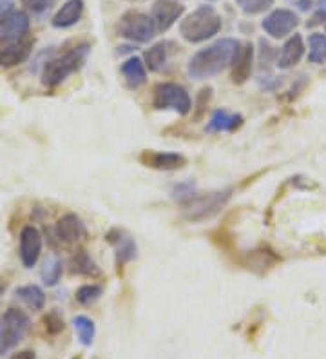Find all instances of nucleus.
<instances>
[{
  "mask_svg": "<svg viewBox=\"0 0 326 359\" xmlns=\"http://www.w3.org/2000/svg\"><path fill=\"white\" fill-rule=\"evenodd\" d=\"M13 6H15L13 0H0V15L9 11V9H13Z\"/></svg>",
  "mask_w": 326,
  "mask_h": 359,
  "instance_id": "obj_33",
  "label": "nucleus"
},
{
  "mask_svg": "<svg viewBox=\"0 0 326 359\" xmlns=\"http://www.w3.org/2000/svg\"><path fill=\"white\" fill-rule=\"evenodd\" d=\"M142 163L158 171H178L187 165V158L179 153H161V151H144L140 156Z\"/></svg>",
  "mask_w": 326,
  "mask_h": 359,
  "instance_id": "obj_13",
  "label": "nucleus"
},
{
  "mask_svg": "<svg viewBox=\"0 0 326 359\" xmlns=\"http://www.w3.org/2000/svg\"><path fill=\"white\" fill-rule=\"evenodd\" d=\"M55 232L60 241H65V243H73V241L83 240L87 236V229L83 225L82 219L76 215L69 212V215L62 216L57 222V227H55Z\"/></svg>",
  "mask_w": 326,
  "mask_h": 359,
  "instance_id": "obj_16",
  "label": "nucleus"
},
{
  "mask_svg": "<svg viewBox=\"0 0 326 359\" xmlns=\"http://www.w3.org/2000/svg\"><path fill=\"white\" fill-rule=\"evenodd\" d=\"M308 60L312 64H326V35L313 33L308 36Z\"/></svg>",
  "mask_w": 326,
  "mask_h": 359,
  "instance_id": "obj_25",
  "label": "nucleus"
},
{
  "mask_svg": "<svg viewBox=\"0 0 326 359\" xmlns=\"http://www.w3.org/2000/svg\"><path fill=\"white\" fill-rule=\"evenodd\" d=\"M107 241L116 250V265L118 269H122L123 265L136 258V243L135 240L127 234V232L120 231V229H113L107 234Z\"/></svg>",
  "mask_w": 326,
  "mask_h": 359,
  "instance_id": "obj_15",
  "label": "nucleus"
},
{
  "mask_svg": "<svg viewBox=\"0 0 326 359\" xmlns=\"http://www.w3.org/2000/svg\"><path fill=\"white\" fill-rule=\"evenodd\" d=\"M120 71H122L123 79H125L127 86H129L130 89L142 88V86L147 82V67H145V64L142 62V58H129V60L123 62Z\"/></svg>",
  "mask_w": 326,
  "mask_h": 359,
  "instance_id": "obj_20",
  "label": "nucleus"
},
{
  "mask_svg": "<svg viewBox=\"0 0 326 359\" xmlns=\"http://www.w3.org/2000/svg\"><path fill=\"white\" fill-rule=\"evenodd\" d=\"M91 46L80 44L76 48L65 51L64 55L57 58H51L46 62V66L42 69V83L46 88H57L58 83L64 82L67 76L80 69L86 64L87 57H89Z\"/></svg>",
  "mask_w": 326,
  "mask_h": 359,
  "instance_id": "obj_3",
  "label": "nucleus"
},
{
  "mask_svg": "<svg viewBox=\"0 0 326 359\" xmlns=\"http://www.w3.org/2000/svg\"><path fill=\"white\" fill-rule=\"evenodd\" d=\"M243 126V116L226 109H217L207 123L209 133H232Z\"/></svg>",
  "mask_w": 326,
  "mask_h": 359,
  "instance_id": "obj_19",
  "label": "nucleus"
},
{
  "mask_svg": "<svg viewBox=\"0 0 326 359\" xmlns=\"http://www.w3.org/2000/svg\"><path fill=\"white\" fill-rule=\"evenodd\" d=\"M15 296L31 311H42L46 307V294L39 285H24L15 290Z\"/></svg>",
  "mask_w": 326,
  "mask_h": 359,
  "instance_id": "obj_21",
  "label": "nucleus"
},
{
  "mask_svg": "<svg viewBox=\"0 0 326 359\" xmlns=\"http://www.w3.org/2000/svg\"><path fill=\"white\" fill-rule=\"evenodd\" d=\"M129 2H140V0H129Z\"/></svg>",
  "mask_w": 326,
  "mask_h": 359,
  "instance_id": "obj_36",
  "label": "nucleus"
},
{
  "mask_svg": "<svg viewBox=\"0 0 326 359\" xmlns=\"http://www.w3.org/2000/svg\"><path fill=\"white\" fill-rule=\"evenodd\" d=\"M231 196L232 189L209 194H192L187 200H183V216L189 222H205V219L214 218L229 203Z\"/></svg>",
  "mask_w": 326,
  "mask_h": 359,
  "instance_id": "obj_4",
  "label": "nucleus"
},
{
  "mask_svg": "<svg viewBox=\"0 0 326 359\" xmlns=\"http://www.w3.org/2000/svg\"><path fill=\"white\" fill-rule=\"evenodd\" d=\"M210 100H212V88H203L198 97H196V105L192 107V122H200L207 114V107H209Z\"/></svg>",
  "mask_w": 326,
  "mask_h": 359,
  "instance_id": "obj_28",
  "label": "nucleus"
},
{
  "mask_svg": "<svg viewBox=\"0 0 326 359\" xmlns=\"http://www.w3.org/2000/svg\"><path fill=\"white\" fill-rule=\"evenodd\" d=\"M20 259L26 269H33L36 265L42 252V234L36 227L33 225H26L20 232Z\"/></svg>",
  "mask_w": 326,
  "mask_h": 359,
  "instance_id": "obj_11",
  "label": "nucleus"
},
{
  "mask_svg": "<svg viewBox=\"0 0 326 359\" xmlns=\"http://www.w3.org/2000/svg\"><path fill=\"white\" fill-rule=\"evenodd\" d=\"M31 329L29 316L20 309H9L0 318V355L8 354L27 336Z\"/></svg>",
  "mask_w": 326,
  "mask_h": 359,
  "instance_id": "obj_6",
  "label": "nucleus"
},
{
  "mask_svg": "<svg viewBox=\"0 0 326 359\" xmlns=\"http://www.w3.org/2000/svg\"><path fill=\"white\" fill-rule=\"evenodd\" d=\"M219 29H222V17L212 6L207 4L194 9L179 24V35L191 44H200V42L212 39L219 33Z\"/></svg>",
  "mask_w": 326,
  "mask_h": 359,
  "instance_id": "obj_2",
  "label": "nucleus"
},
{
  "mask_svg": "<svg viewBox=\"0 0 326 359\" xmlns=\"http://www.w3.org/2000/svg\"><path fill=\"white\" fill-rule=\"evenodd\" d=\"M83 15V0H67L60 9H58L55 17H53L51 24L58 29H67L73 27L74 24L80 22V18Z\"/></svg>",
  "mask_w": 326,
  "mask_h": 359,
  "instance_id": "obj_18",
  "label": "nucleus"
},
{
  "mask_svg": "<svg viewBox=\"0 0 326 359\" xmlns=\"http://www.w3.org/2000/svg\"><path fill=\"white\" fill-rule=\"evenodd\" d=\"M167 57H169V49H167L165 42L152 46L151 49L145 51V67H149V71L152 73H158L167 64Z\"/></svg>",
  "mask_w": 326,
  "mask_h": 359,
  "instance_id": "obj_23",
  "label": "nucleus"
},
{
  "mask_svg": "<svg viewBox=\"0 0 326 359\" xmlns=\"http://www.w3.org/2000/svg\"><path fill=\"white\" fill-rule=\"evenodd\" d=\"M152 107L158 111H174L185 114L191 113L192 100L187 89L174 82H160L152 89Z\"/></svg>",
  "mask_w": 326,
  "mask_h": 359,
  "instance_id": "obj_5",
  "label": "nucleus"
},
{
  "mask_svg": "<svg viewBox=\"0 0 326 359\" xmlns=\"http://www.w3.org/2000/svg\"><path fill=\"white\" fill-rule=\"evenodd\" d=\"M69 267H71V272H73V274H79V276H86V278L100 276V269L96 267V263L93 262V258L87 255L86 250H79V252L71 258Z\"/></svg>",
  "mask_w": 326,
  "mask_h": 359,
  "instance_id": "obj_22",
  "label": "nucleus"
},
{
  "mask_svg": "<svg viewBox=\"0 0 326 359\" xmlns=\"http://www.w3.org/2000/svg\"><path fill=\"white\" fill-rule=\"evenodd\" d=\"M62 269H64V265H62V259L58 258V256H51V258L46 259V263H43V267H42V272H40L43 285H48V287H55L62 276Z\"/></svg>",
  "mask_w": 326,
  "mask_h": 359,
  "instance_id": "obj_24",
  "label": "nucleus"
},
{
  "mask_svg": "<svg viewBox=\"0 0 326 359\" xmlns=\"http://www.w3.org/2000/svg\"><path fill=\"white\" fill-rule=\"evenodd\" d=\"M297 26H299V17L292 9H276L261 22L263 31L272 39H285Z\"/></svg>",
  "mask_w": 326,
  "mask_h": 359,
  "instance_id": "obj_8",
  "label": "nucleus"
},
{
  "mask_svg": "<svg viewBox=\"0 0 326 359\" xmlns=\"http://www.w3.org/2000/svg\"><path fill=\"white\" fill-rule=\"evenodd\" d=\"M232 82L241 86V83L247 82L252 75L254 67V46L250 42H245V44H239L238 51H236L234 58H232Z\"/></svg>",
  "mask_w": 326,
  "mask_h": 359,
  "instance_id": "obj_14",
  "label": "nucleus"
},
{
  "mask_svg": "<svg viewBox=\"0 0 326 359\" xmlns=\"http://www.w3.org/2000/svg\"><path fill=\"white\" fill-rule=\"evenodd\" d=\"M11 359H35V352H31V351L18 352V354L11 355Z\"/></svg>",
  "mask_w": 326,
  "mask_h": 359,
  "instance_id": "obj_34",
  "label": "nucleus"
},
{
  "mask_svg": "<svg viewBox=\"0 0 326 359\" xmlns=\"http://www.w3.org/2000/svg\"><path fill=\"white\" fill-rule=\"evenodd\" d=\"M43 327H46V330H48V334H51V336H57L58 332H62L64 330V320H62L60 316H58V312H49L46 318H43Z\"/></svg>",
  "mask_w": 326,
  "mask_h": 359,
  "instance_id": "obj_30",
  "label": "nucleus"
},
{
  "mask_svg": "<svg viewBox=\"0 0 326 359\" xmlns=\"http://www.w3.org/2000/svg\"><path fill=\"white\" fill-rule=\"evenodd\" d=\"M239 9L245 15H259L274 6V0H238Z\"/></svg>",
  "mask_w": 326,
  "mask_h": 359,
  "instance_id": "obj_29",
  "label": "nucleus"
},
{
  "mask_svg": "<svg viewBox=\"0 0 326 359\" xmlns=\"http://www.w3.org/2000/svg\"><path fill=\"white\" fill-rule=\"evenodd\" d=\"M185 13V6L178 0H154L151 9V17L156 24L158 31H167L178 22Z\"/></svg>",
  "mask_w": 326,
  "mask_h": 359,
  "instance_id": "obj_10",
  "label": "nucleus"
},
{
  "mask_svg": "<svg viewBox=\"0 0 326 359\" xmlns=\"http://www.w3.org/2000/svg\"><path fill=\"white\" fill-rule=\"evenodd\" d=\"M116 29L118 35L130 40V42H138V44L151 42L158 31L151 15L142 13V11H127V13H123Z\"/></svg>",
  "mask_w": 326,
  "mask_h": 359,
  "instance_id": "obj_7",
  "label": "nucleus"
},
{
  "mask_svg": "<svg viewBox=\"0 0 326 359\" xmlns=\"http://www.w3.org/2000/svg\"><path fill=\"white\" fill-rule=\"evenodd\" d=\"M102 294H104V289H102L100 285L96 283H89V285H82L79 290H76V302L83 307H89L93 303H96L98 299L102 298Z\"/></svg>",
  "mask_w": 326,
  "mask_h": 359,
  "instance_id": "obj_27",
  "label": "nucleus"
},
{
  "mask_svg": "<svg viewBox=\"0 0 326 359\" xmlns=\"http://www.w3.org/2000/svg\"><path fill=\"white\" fill-rule=\"evenodd\" d=\"M22 4L33 15H43L53 6V0H22Z\"/></svg>",
  "mask_w": 326,
  "mask_h": 359,
  "instance_id": "obj_31",
  "label": "nucleus"
},
{
  "mask_svg": "<svg viewBox=\"0 0 326 359\" xmlns=\"http://www.w3.org/2000/svg\"><path fill=\"white\" fill-rule=\"evenodd\" d=\"M0 298H2V287H0Z\"/></svg>",
  "mask_w": 326,
  "mask_h": 359,
  "instance_id": "obj_35",
  "label": "nucleus"
},
{
  "mask_svg": "<svg viewBox=\"0 0 326 359\" xmlns=\"http://www.w3.org/2000/svg\"><path fill=\"white\" fill-rule=\"evenodd\" d=\"M239 42L234 39L216 40L214 44L200 49L194 57L189 60L187 73L196 80L212 79L226 69L232 64Z\"/></svg>",
  "mask_w": 326,
  "mask_h": 359,
  "instance_id": "obj_1",
  "label": "nucleus"
},
{
  "mask_svg": "<svg viewBox=\"0 0 326 359\" xmlns=\"http://www.w3.org/2000/svg\"><path fill=\"white\" fill-rule=\"evenodd\" d=\"M33 44H35V40L22 36V39L9 42L4 48H0V67L9 69V67L24 64L33 53Z\"/></svg>",
  "mask_w": 326,
  "mask_h": 359,
  "instance_id": "obj_12",
  "label": "nucleus"
},
{
  "mask_svg": "<svg viewBox=\"0 0 326 359\" xmlns=\"http://www.w3.org/2000/svg\"><path fill=\"white\" fill-rule=\"evenodd\" d=\"M304 49L306 48H304L303 36H301L299 33L292 35L290 39L285 42L281 51H279L278 64H276V66H278L279 69H290V67H294L296 64H299V60L304 55Z\"/></svg>",
  "mask_w": 326,
  "mask_h": 359,
  "instance_id": "obj_17",
  "label": "nucleus"
},
{
  "mask_svg": "<svg viewBox=\"0 0 326 359\" xmlns=\"http://www.w3.org/2000/svg\"><path fill=\"white\" fill-rule=\"evenodd\" d=\"M73 325L80 343L86 346L91 345L93 337H95V323H93L91 318H87V316H76L73 320Z\"/></svg>",
  "mask_w": 326,
  "mask_h": 359,
  "instance_id": "obj_26",
  "label": "nucleus"
},
{
  "mask_svg": "<svg viewBox=\"0 0 326 359\" xmlns=\"http://www.w3.org/2000/svg\"><path fill=\"white\" fill-rule=\"evenodd\" d=\"M321 18H325V22H326V0H321V2H319V11H318V15H315V17L312 18V22H310V26L321 22Z\"/></svg>",
  "mask_w": 326,
  "mask_h": 359,
  "instance_id": "obj_32",
  "label": "nucleus"
},
{
  "mask_svg": "<svg viewBox=\"0 0 326 359\" xmlns=\"http://www.w3.org/2000/svg\"><path fill=\"white\" fill-rule=\"evenodd\" d=\"M27 31H29V17L24 11L9 9L0 15V44L22 39L26 36Z\"/></svg>",
  "mask_w": 326,
  "mask_h": 359,
  "instance_id": "obj_9",
  "label": "nucleus"
}]
</instances>
